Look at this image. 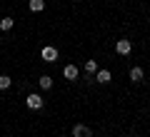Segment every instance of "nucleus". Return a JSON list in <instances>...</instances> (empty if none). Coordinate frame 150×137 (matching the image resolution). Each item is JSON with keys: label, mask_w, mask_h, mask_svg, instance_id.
<instances>
[{"label": "nucleus", "mask_w": 150, "mask_h": 137, "mask_svg": "<svg viewBox=\"0 0 150 137\" xmlns=\"http://www.w3.org/2000/svg\"><path fill=\"white\" fill-rule=\"evenodd\" d=\"M25 105L30 107V110H40V107L45 105V100L38 95V92H33V95H28V97H25Z\"/></svg>", "instance_id": "f257e3e1"}, {"label": "nucleus", "mask_w": 150, "mask_h": 137, "mask_svg": "<svg viewBox=\"0 0 150 137\" xmlns=\"http://www.w3.org/2000/svg\"><path fill=\"white\" fill-rule=\"evenodd\" d=\"M115 53L128 58V55L133 53V42H130V40H118V42H115Z\"/></svg>", "instance_id": "f03ea898"}, {"label": "nucleus", "mask_w": 150, "mask_h": 137, "mask_svg": "<svg viewBox=\"0 0 150 137\" xmlns=\"http://www.w3.org/2000/svg\"><path fill=\"white\" fill-rule=\"evenodd\" d=\"M40 58H43L45 63H55V60H58V50L50 48V45H45V48L40 50Z\"/></svg>", "instance_id": "7ed1b4c3"}, {"label": "nucleus", "mask_w": 150, "mask_h": 137, "mask_svg": "<svg viewBox=\"0 0 150 137\" xmlns=\"http://www.w3.org/2000/svg\"><path fill=\"white\" fill-rule=\"evenodd\" d=\"M73 137H93V130L88 125H75L73 127Z\"/></svg>", "instance_id": "20e7f679"}, {"label": "nucleus", "mask_w": 150, "mask_h": 137, "mask_svg": "<svg viewBox=\"0 0 150 137\" xmlns=\"http://www.w3.org/2000/svg\"><path fill=\"white\" fill-rule=\"evenodd\" d=\"M110 80H112L110 70H98V72H95V82H103V85H108Z\"/></svg>", "instance_id": "39448f33"}, {"label": "nucleus", "mask_w": 150, "mask_h": 137, "mask_svg": "<svg viewBox=\"0 0 150 137\" xmlns=\"http://www.w3.org/2000/svg\"><path fill=\"white\" fill-rule=\"evenodd\" d=\"M63 77L65 80H78V67H75V65H65L63 67Z\"/></svg>", "instance_id": "423d86ee"}, {"label": "nucleus", "mask_w": 150, "mask_h": 137, "mask_svg": "<svg viewBox=\"0 0 150 137\" xmlns=\"http://www.w3.org/2000/svg\"><path fill=\"white\" fill-rule=\"evenodd\" d=\"M143 77H145L143 67H133L130 70V82H143Z\"/></svg>", "instance_id": "0eeeda50"}, {"label": "nucleus", "mask_w": 150, "mask_h": 137, "mask_svg": "<svg viewBox=\"0 0 150 137\" xmlns=\"http://www.w3.org/2000/svg\"><path fill=\"white\" fill-rule=\"evenodd\" d=\"M38 85H40V90H50L53 87V77L50 75H43V77L38 80Z\"/></svg>", "instance_id": "6e6552de"}, {"label": "nucleus", "mask_w": 150, "mask_h": 137, "mask_svg": "<svg viewBox=\"0 0 150 137\" xmlns=\"http://www.w3.org/2000/svg\"><path fill=\"white\" fill-rule=\"evenodd\" d=\"M28 5H30L33 13H40V10H45V0H30Z\"/></svg>", "instance_id": "1a4fd4ad"}, {"label": "nucleus", "mask_w": 150, "mask_h": 137, "mask_svg": "<svg viewBox=\"0 0 150 137\" xmlns=\"http://www.w3.org/2000/svg\"><path fill=\"white\" fill-rule=\"evenodd\" d=\"M85 72L88 75H95L98 72V63H95V60H85Z\"/></svg>", "instance_id": "9d476101"}, {"label": "nucleus", "mask_w": 150, "mask_h": 137, "mask_svg": "<svg viewBox=\"0 0 150 137\" xmlns=\"http://www.w3.org/2000/svg\"><path fill=\"white\" fill-rule=\"evenodd\" d=\"M13 25H15V20H13V18H3V20H0V30H3V32L10 30Z\"/></svg>", "instance_id": "9b49d317"}, {"label": "nucleus", "mask_w": 150, "mask_h": 137, "mask_svg": "<svg viewBox=\"0 0 150 137\" xmlns=\"http://www.w3.org/2000/svg\"><path fill=\"white\" fill-rule=\"evenodd\" d=\"M10 82H13V80L8 77V75H0V90H8V87H10Z\"/></svg>", "instance_id": "f8f14e48"}, {"label": "nucleus", "mask_w": 150, "mask_h": 137, "mask_svg": "<svg viewBox=\"0 0 150 137\" xmlns=\"http://www.w3.org/2000/svg\"><path fill=\"white\" fill-rule=\"evenodd\" d=\"M120 137H125V135H120Z\"/></svg>", "instance_id": "ddd939ff"}]
</instances>
